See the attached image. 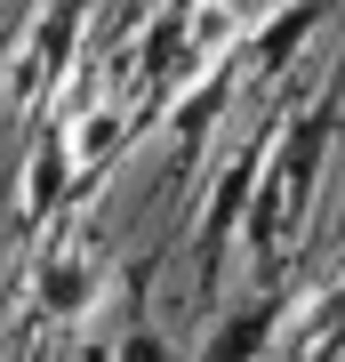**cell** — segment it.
I'll use <instances>...</instances> for the list:
<instances>
[{"label":"cell","instance_id":"8","mask_svg":"<svg viewBox=\"0 0 345 362\" xmlns=\"http://www.w3.org/2000/svg\"><path fill=\"white\" fill-rule=\"evenodd\" d=\"M64 129H73V153H80V169H97L104 153H113L121 145V121L113 113H89V121H64Z\"/></svg>","mask_w":345,"mask_h":362},{"label":"cell","instance_id":"4","mask_svg":"<svg viewBox=\"0 0 345 362\" xmlns=\"http://www.w3.org/2000/svg\"><path fill=\"white\" fill-rule=\"evenodd\" d=\"M321 8L329 0H282V8L257 25V40H249V65H257V81H273L282 65H297V49H305V33L321 25Z\"/></svg>","mask_w":345,"mask_h":362},{"label":"cell","instance_id":"7","mask_svg":"<svg viewBox=\"0 0 345 362\" xmlns=\"http://www.w3.org/2000/svg\"><path fill=\"white\" fill-rule=\"evenodd\" d=\"M225 97H233V73H225V65H217V73H201V81H193V89H185V105H177V121H169L185 153H193V145L209 137V121L225 113Z\"/></svg>","mask_w":345,"mask_h":362},{"label":"cell","instance_id":"10","mask_svg":"<svg viewBox=\"0 0 345 362\" xmlns=\"http://www.w3.org/2000/svg\"><path fill=\"white\" fill-rule=\"evenodd\" d=\"M321 306H329V322H321V330L305 338V346H345V282H337L329 298H321Z\"/></svg>","mask_w":345,"mask_h":362},{"label":"cell","instance_id":"5","mask_svg":"<svg viewBox=\"0 0 345 362\" xmlns=\"http://www.w3.org/2000/svg\"><path fill=\"white\" fill-rule=\"evenodd\" d=\"M32 298L49 314H89L97 306V250H56V258H40Z\"/></svg>","mask_w":345,"mask_h":362},{"label":"cell","instance_id":"3","mask_svg":"<svg viewBox=\"0 0 345 362\" xmlns=\"http://www.w3.org/2000/svg\"><path fill=\"white\" fill-rule=\"evenodd\" d=\"M73 169H80L73 129H64V121H49V129H40V145H32V177H25V226H40V218H49V209L64 202Z\"/></svg>","mask_w":345,"mask_h":362},{"label":"cell","instance_id":"9","mask_svg":"<svg viewBox=\"0 0 345 362\" xmlns=\"http://www.w3.org/2000/svg\"><path fill=\"white\" fill-rule=\"evenodd\" d=\"M193 49H201V65L233 49V8H225V0H209V8H193Z\"/></svg>","mask_w":345,"mask_h":362},{"label":"cell","instance_id":"2","mask_svg":"<svg viewBox=\"0 0 345 362\" xmlns=\"http://www.w3.org/2000/svg\"><path fill=\"white\" fill-rule=\"evenodd\" d=\"M329 137H337V105H329V97H305L289 121H273V169H282L297 218H305V202H313V177H321V153H329Z\"/></svg>","mask_w":345,"mask_h":362},{"label":"cell","instance_id":"6","mask_svg":"<svg viewBox=\"0 0 345 362\" xmlns=\"http://www.w3.org/2000/svg\"><path fill=\"white\" fill-rule=\"evenodd\" d=\"M273 330H282V298H257L249 314H225V322H209V330H201V346L217 354V362H233V354H257Z\"/></svg>","mask_w":345,"mask_h":362},{"label":"cell","instance_id":"1","mask_svg":"<svg viewBox=\"0 0 345 362\" xmlns=\"http://www.w3.org/2000/svg\"><path fill=\"white\" fill-rule=\"evenodd\" d=\"M265 161H273V129H265V137H249L241 153H233V161L217 169V194L201 202V226H193L201 290L217 282V258H225V242H233V233H241V218H249V202H257V177H265Z\"/></svg>","mask_w":345,"mask_h":362}]
</instances>
